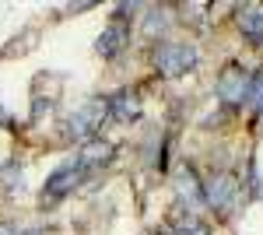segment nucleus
<instances>
[{"mask_svg": "<svg viewBox=\"0 0 263 235\" xmlns=\"http://www.w3.org/2000/svg\"><path fill=\"white\" fill-rule=\"evenodd\" d=\"M197 63H200L197 46H190V42H158V49H155V67L162 78H182V74L197 70Z\"/></svg>", "mask_w": 263, "mask_h": 235, "instance_id": "nucleus-1", "label": "nucleus"}, {"mask_svg": "<svg viewBox=\"0 0 263 235\" xmlns=\"http://www.w3.org/2000/svg\"><path fill=\"white\" fill-rule=\"evenodd\" d=\"M109 119V98H88L74 116L67 119V137L74 140H95L102 134V123Z\"/></svg>", "mask_w": 263, "mask_h": 235, "instance_id": "nucleus-2", "label": "nucleus"}, {"mask_svg": "<svg viewBox=\"0 0 263 235\" xmlns=\"http://www.w3.org/2000/svg\"><path fill=\"white\" fill-rule=\"evenodd\" d=\"M200 186H203V204L207 207H214L218 214L235 211V204H239V183L228 176V172H214V176L203 179Z\"/></svg>", "mask_w": 263, "mask_h": 235, "instance_id": "nucleus-3", "label": "nucleus"}, {"mask_svg": "<svg viewBox=\"0 0 263 235\" xmlns=\"http://www.w3.org/2000/svg\"><path fill=\"white\" fill-rule=\"evenodd\" d=\"M84 179V169L78 161H63L60 169H53V176L42 183V204H57L63 196H70Z\"/></svg>", "mask_w": 263, "mask_h": 235, "instance_id": "nucleus-4", "label": "nucleus"}, {"mask_svg": "<svg viewBox=\"0 0 263 235\" xmlns=\"http://www.w3.org/2000/svg\"><path fill=\"white\" fill-rule=\"evenodd\" d=\"M249 81H253V74L242 70V63H228L218 78V98L224 105H242L249 98Z\"/></svg>", "mask_w": 263, "mask_h": 235, "instance_id": "nucleus-5", "label": "nucleus"}, {"mask_svg": "<svg viewBox=\"0 0 263 235\" xmlns=\"http://www.w3.org/2000/svg\"><path fill=\"white\" fill-rule=\"evenodd\" d=\"M126 39H130V25L123 21V11H120L116 18L102 28L99 39H95V53H99L102 60H116L123 49H126Z\"/></svg>", "mask_w": 263, "mask_h": 235, "instance_id": "nucleus-6", "label": "nucleus"}, {"mask_svg": "<svg viewBox=\"0 0 263 235\" xmlns=\"http://www.w3.org/2000/svg\"><path fill=\"white\" fill-rule=\"evenodd\" d=\"M109 116L116 119V123H137L141 119V98L134 95L130 88L116 92V95L109 98Z\"/></svg>", "mask_w": 263, "mask_h": 235, "instance_id": "nucleus-7", "label": "nucleus"}, {"mask_svg": "<svg viewBox=\"0 0 263 235\" xmlns=\"http://www.w3.org/2000/svg\"><path fill=\"white\" fill-rule=\"evenodd\" d=\"M239 32L253 42H263V4H246L239 11Z\"/></svg>", "mask_w": 263, "mask_h": 235, "instance_id": "nucleus-8", "label": "nucleus"}, {"mask_svg": "<svg viewBox=\"0 0 263 235\" xmlns=\"http://www.w3.org/2000/svg\"><path fill=\"white\" fill-rule=\"evenodd\" d=\"M176 193H179V200L186 204V211L193 214V207H200L203 204V186H200V179L193 176L190 169H182L179 179H176Z\"/></svg>", "mask_w": 263, "mask_h": 235, "instance_id": "nucleus-9", "label": "nucleus"}, {"mask_svg": "<svg viewBox=\"0 0 263 235\" xmlns=\"http://www.w3.org/2000/svg\"><path fill=\"white\" fill-rule=\"evenodd\" d=\"M109 158H112V144L109 140H88L81 148V155H78V165L88 172V169H102Z\"/></svg>", "mask_w": 263, "mask_h": 235, "instance_id": "nucleus-10", "label": "nucleus"}, {"mask_svg": "<svg viewBox=\"0 0 263 235\" xmlns=\"http://www.w3.org/2000/svg\"><path fill=\"white\" fill-rule=\"evenodd\" d=\"M172 228H176V235H211V232H207V225H203L197 214H190V211L172 218Z\"/></svg>", "mask_w": 263, "mask_h": 235, "instance_id": "nucleus-11", "label": "nucleus"}, {"mask_svg": "<svg viewBox=\"0 0 263 235\" xmlns=\"http://www.w3.org/2000/svg\"><path fill=\"white\" fill-rule=\"evenodd\" d=\"M249 102H253L256 113H263V70H256L249 81Z\"/></svg>", "mask_w": 263, "mask_h": 235, "instance_id": "nucleus-12", "label": "nucleus"}, {"mask_svg": "<svg viewBox=\"0 0 263 235\" xmlns=\"http://www.w3.org/2000/svg\"><path fill=\"white\" fill-rule=\"evenodd\" d=\"M162 25H165V11H151V14H147V32H151V35H155V32H165Z\"/></svg>", "mask_w": 263, "mask_h": 235, "instance_id": "nucleus-13", "label": "nucleus"}, {"mask_svg": "<svg viewBox=\"0 0 263 235\" xmlns=\"http://www.w3.org/2000/svg\"><path fill=\"white\" fill-rule=\"evenodd\" d=\"M0 126H4V130H7V126H11V116H7V113H4V105H0Z\"/></svg>", "mask_w": 263, "mask_h": 235, "instance_id": "nucleus-14", "label": "nucleus"}, {"mask_svg": "<svg viewBox=\"0 0 263 235\" xmlns=\"http://www.w3.org/2000/svg\"><path fill=\"white\" fill-rule=\"evenodd\" d=\"M0 235H18V232H14L11 225H0Z\"/></svg>", "mask_w": 263, "mask_h": 235, "instance_id": "nucleus-15", "label": "nucleus"}, {"mask_svg": "<svg viewBox=\"0 0 263 235\" xmlns=\"http://www.w3.org/2000/svg\"><path fill=\"white\" fill-rule=\"evenodd\" d=\"M21 235H42V232H21Z\"/></svg>", "mask_w": 263, "mask_h": 235, "instance_id": "nucleus-16", "label": "nucleus"}]
</instances>
